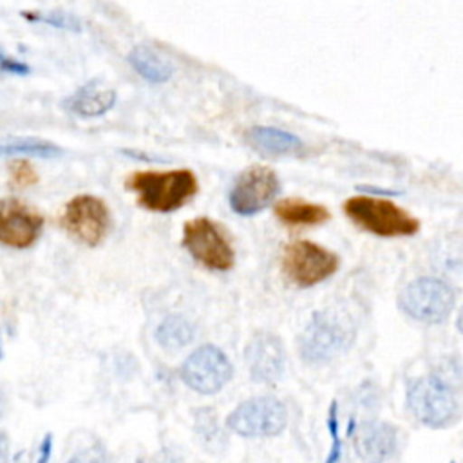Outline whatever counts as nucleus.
<instances>
[{"label":"nucleus","mask_w":463,"mask_h":463,"mask_svg":"<svg viewBox=\"0 0 463 463\" xmlns=\"http://www.w3.org/2000/svg\"><path fill=\"white\" fill-rule=\"evenodd\" d=\"M125 184L136 194L139 206L157 213L179 210L199 190L195 174L186 168L168 172H134L127 177Z\"/></svg>","instance_id":"1"},{"label":"nucleus","mask_w":463,"mask_h":463,"mask_svg":"<svg viewBox=\"0 0 463 463\" xmlns=\"http://www.w3.org/2000/svg\"><path fill=\"white\" fill-rule=\"evenodd\" d=\"M405 398L409 412L429 429H447L459 418L456 389L438 374L411 380Z\"/></svg>","instance_id":"2"},{"label":"nucleus","mask_w":463,"mask_h":463,"mask_svg":"<svg viewBox=\"0 0 463 463\" xmlns=\"http://www.w3.org/2000/svg\"><path fill=\"white\" fill-rule=\"evenodd\" d=\"M344 212L353 224L376 237H411L420 230V221L389 199L354 195L344 203Z\"/></svg>","instance_id":"3"},{"label":"nucleus","mask_w":463,"mask_h":463,"mask_svg":"<svg viewBox=\"0 0 463 463\" xmlns=\"http://www.w3.org/2000/svg\"><path fill=\"white\" fill-rule=\"evenodd\" d=\"M280 266L291 284L311 288L333 277L340 266V259L335 251L313 241L295 239L284 246Z\"/></svg>","instance_id":"4"},{"label":"nucleus","mask_w":463,"mask_h":463,"mask_svg":"<svg viewBox=\"0 0 463 463\" xmlns=\"http://www.w3.org/2000/svg\"><path fill=\"white\" fill-rule=\"evenodd\" d=\"M183 246L190 257L212 271L235 266V250L222 226L208 217H195L183 226Z\"/></svg>","instance_id":"5"},{"label":"nucleus","mask_w":463,"mask_h":463,"mask_svg":"<svg viewBox=\"0 0 463 463\" xmlns=\"http://www.w3.org/2000/svg\"><path fill=\"white\" fill-rule=\"evenodd\" d=\"M353 340L351 327L329 311H317L298 336L300 358L309 365H318L344 353Z\"/></svg>","instance_id":"6"},{"label":"nucleus","mask_w":463,"mask_h":463,"mask_svg":"<svg viewBox=\"0 0 463 463\" xmlns=\"http://www.w3.org/2000/svg\"><path fill=\"white\" fill-rule=\"evenodd\" d=\"M454 289L434 277H421L403 288L398 297L400 309L411 318L425 324H439L452 313Z\"/></svg>","instance_id":"7"},{"label":"nucleus","mask_w":463,"mask_h":463,"mask_svg":"<svg viewBox=\"0 0 463 463\" xmlns=\"http://www.w3.org/2000/svg\"><path fill=\"white\" fill-rule=\"evenodd\" d=\"M286 423V407L273 396L244 400L226 418V427L242 438H273L284 430Z\"/></svg>","instance_id":"8"},{"label":"nucleus","mask_w":463,"mask_h":463,"mask_svg":"<svg viewBox=\"0 0 463 463\" xmlns=\"http://www.w3.org/2000/svg\"><path fill=\"white\" fill-rule=\"evenodd\" d=\"M183 382L199 394L219 392L233 376V365L219 347L206 344L197 347L181 365Z\"/></svg>","instance_id":"9"},{"label":"nucleus","mask_w":463,"mask_h":463,"mask_svg":"<svg viewBox=\"0 0 463 463\" xmlns=\"http://www.w3.org/2000/svg\"><path fill=\"white\" fill-rule=\"evenodd\" d=\"M280 192L277 174L262 165L248 166L235 179L228 201L237 215H255L262 212Z\"/></svg>","instance_id":"10"},{"label":"nucleus","mask_w":463,"mask_h":463,"mask_svg":"<svg viewBox=\"0 0 463 463\" xmlns=\"http://www.w3.org/2000/svg\"><path fill=\"white\" fill-rule=\"evenodd\" d=\"M63 230L87 246H98L107 235L110 215L107 204L94 195L72 197L61 215Z\"/></svg>","instance_id":"11"},{"label":"nucleus","mask_w":463,"mask_h":463,"mask_svg":"<svg viewBox=\"0 0 463 463\" xmlns=\"http://www.w3.org/2000/svg\"><path fill=\"white\" fill-rule=\"evenodd\" d=\"M250 378L259 383H277L286 367V351L280 338L269 331H257L244 349Z\"/></svg>","instance_id":"12"},{"label":"nucleus","mask_w":463,"mask_h":463,"mask_svg":"<svg viewBox=\"0 0 463 463\" xmlns=\"http://www.w3.org/2000/svg\"><path fill=\"white\" fill-rule=\"evenodd\" d=\"M43 228V217L25 203L7 197L0 201V242L11 248H29Z\"/></svg>","instance_id":"13"},{"label":"nucleus","mask_w":463,"mask_h":463,"mask_svg":"<svg viewBox=\"0 0 463 463\" xmlns=\"http://www.w3.org/2000/svg\"><path fill=\"white\" fill-rule=\"evenodd\" d=\"M398 434L387 421H365L354 430V449L364 463H383L396 450Z\"/></svg>","instance_id":"14"},{"label":"nucleus","mask_w":463,"mask_h":463,"mask_svg":"<svg viewBox=\"0 0 463 463\" xmlns=\"http://www.w3.org/2000/svg\"><path fill=\"white\" fill-rule=\"evenodd\" d=\"M246 141L266 156H298L304 152L300 137L275 127H253L246 132Z\"/></svg>","instance_id":"15"},{"label":"nucleus","mask_w":463,"mask_h":463,"mask_svg":"<svg viewBox=\"0 0 463 463\" xmlns=\"http://www.w3.org/2000/svg\"><path fill=\"white\" fill-rule=\"evenodd\" d=\"M273 212L275 217L286 226H317L331 219V213L326 206L298 197L280 199L273 206Z\"/></svg>","instance_id":"16"},{"label":"nucleus","mask_w":463,"mask_h":463,"mask_svg":"<svg viewBox=\"0 0 463 463\" xmlns=\"http://www.w3.org/2000/svg\"><path fill=\"white\" fill-rule=\"evenodd\" d=\"M114 103L116 92L112 89H101L96 87V81H90L67 99V109L81 118H96L109 112Z\"/></svg>","instance_id":"17"},{"label":"nucleus","mask_w":463,"mask_h":463,"mask_svg":"<svg viewBox=\"0 0 463 463\" xmlns=\"http://www.w3.org/2000/svg\"><path fill=\"white\" fill-rule=\"evenodd\" d=\"M128 63L132 69L150 83H165L172 78V63L148 45H136L128 52Z\"/></svg>","instance_id":"18"},{"label":"nucleus","mask_w":463,"mask_h":463,"mask_svg":"<svg viewBox=\"0 0 463 463\" xmlns=\"http://www.w3.org/2000/svg\"><path fill=\"white\" fill-rule=\"evenodd\" d=\"M61 154V148L47 139L34 136H14L0 139V157H38L52 159Z\"/></svg>","instance_id":"19"},{"label":"nucleus","mask_w":463,"mask_h":463,"mask_svg":"<svg viewBox=\"0 0 463 463\" xmlns=\"http://www.w3.org/2000/svg\"><path fill=\"white\" fill-rule=\"evenodd\" d=\"M194 335H195V329L192 322H188L184 317H179V315L166 317L156 329V338L159 345L168 351H177L188 345L194 340Z\"/></svg>","instance_id":"20"},{"label":"nucleus","mask_w":463,"mask_h":463,"mask_svg":"<svg viewBox=\"0 0 463 463\" xmlns=\"http://www.w3.org/2000/svg\"><path fill=\"white\" fill-rule=\"evenodd\" d=\"M22 14H24V18H27L31 22H43L56 29H65V31H80L81 29V22L74 14H69L63 11H43V13L25 11Z\"/></svg>","instance_id":"21"},{"label":"nucleus","mask_w":463,"mask_h":463,"mask_svg":"<svg viewBox=\"0 0 463 463\" xmlns=\"http://www.w3.org/2000/svg\"><path fill=\"white\" fill-rule=\"evenodd\" d=\"M326 425H327V432H329V438H331V449H329L324 463H340V459H342V439L338 436L336 402H331V405H329Z\"/></svg>","instance_id":"22"},{"label":"nucleus","mask_w":463,"mask_h":463,"mask_svg":"<svg viewBox=\"0 0 463 463\" xmlns=\"http://www.w3.org/2000/svg\"><path fill=\"white\" fill-rule=\"evenodd\" d=\"M38 181L34 168L25 161L18 159L9 165V183L14 188H27Z\"/></svg>","instance_id":"23"},{"label":"nucleus","mask_w":463,"mask_h":463,"mask_svg":"<svg viewBox=\"0 0 463 463\" xmlns=\"http://www.w3.org/2000/svg\"><path fill=\"white\" fill-rule=\"evenodd\" d=\"M67 463H107V456L101 447H90L74 454Z\"/></svg>","instance_id":"24"},{"label":"nucleus","mask_w":463,"mask_h":463,"mask_svg":"<svg viewBox=\"0 0 463 463\" xmlns=\"http://www.w3.org/2000/svg\"><path fill=\"white\" fill-rule=\"evenodd\" d=\"M0 69L4 72H11V74H27L29 72V67L25 63L13 60L11 56L4 54L2 51H0Z\"/></svg>","instance_id":"25"},{"label":"nucleus","mask_w":463,"mask_h":463,"mask_svg":"<svg viewBox=\"0 0 463 463\" xmlns=\"http://www.w3.org/2000/svg\"><path fill=\"white\" fill-rule=\"evenodd\" d=\"M51 454H52V434H45L42 443H40L36 463H49L51 461Z\"/></svg>","instance_id":"26"},{"label":"nucleus","mask_w":463,"mask_h":463,"mask_svg":"<svg viewBox=\"0 0 463 463\" xmlns=\"http://www.w3.org/2000/svg\"><path fill=\"white\" fill-rule=\"evenodd\" d=\"M358 190L367 192L369 195L376 194V195H398V192L394 190H387V188H376V186H358Z\"/></svg>","instance_id":"27"},{"label":"nucleus","mask_w":463,"mask_h":463,"mask_svg":"<svg viewBox=\"0 0 463 463\" xmlns=\"http://www.w3.org/2000/svg\"><path fill=\"white\" fill-rule=\"evenodd\" d=\"M9 459V441L4 432H0V463H7Z\"/></svg>","instance_id":"28"},{"label":"nucleus","mask_w":463,"mask_h":463,"mask_svg":"<svg viewBox=\"0 0 463 463\" xmlns=\"http://www.w3.org/2000/svg\"><path fill=\"white\" fill-rule=\"evenodd\" d=\"M456 327H458V331L463 335V307H461V311H459V315H458V320H456Z\"/></svg>","instance_id":"29"},{"label":"nucleus","mask_w":463,"mask_h":463,"mask_svg":"<svg viewBox=\"0 0 463 463\" xmlns=\"http://www.w3.org/2000/svg\"><path fill=\"white\" fill-rule=\"evenodd\" d=\"M4 412V396H2V391H0V416Z\"/></svg>","instance_id":"30"},{"label":"nucleus","mask_w":463,"mask_h":463,"mask_svg":"<svg viewBox=\"0 0 463 463\" xmlns=\"http://www.w3.org/2000/svg\"><path fill=\"white\" fill-rule=\"evenodd\" d=\"M2 356H4V349H2V340H0V360H2Z\"/></svg>","instance_id":"31"}]
</instances>
